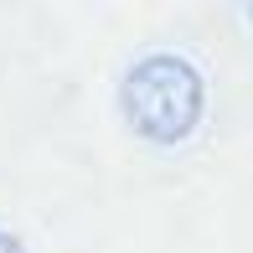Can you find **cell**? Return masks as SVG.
I'll use <instances>...</instances> for the list:
<instances>
[{"label": "cell", "mask_w": 253, "mask_h": 253, "mask_svg": "<svg viewBox=\"0 0 253 253\" xmlns=\"http://www.w3.org/2000/svg\"><path fill=\"white\" fill-rule=\"evenodd\" d=\"M243 21H248V26H253V5H248V10H243Z\"/></svg>", "instance_id": "obj_3"}, {"label": "cell", "mask_w": 253, "mask_h": 253, "mask_svg": "<svg viewBox=\"0 0 253 253\" xmlns=\"http://www.w3.org/2000/svg\"><path fill=\"white\" fill-rule=\"evenodd\" d=\"M0 253H26V243H21L16 233H5V227H0Z\"/></svg>", "instance_id": "obj_2"}, {"label": "cell", "mask_w": 253, "mask_h": 253, "mask_svg": "<svg viewBox=\"0 0 253 253\" xmlns=\"http://www.w3.org/2000/svg\"><path fill=\"white\" fill-rule=\"evenodd\" d=\"M119 109L129 129L150 145H181L207 114V78L181 52H150L124 73Z\"/></svg>", "instance_id": "obj_1"}]
</instances>
